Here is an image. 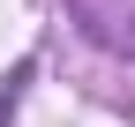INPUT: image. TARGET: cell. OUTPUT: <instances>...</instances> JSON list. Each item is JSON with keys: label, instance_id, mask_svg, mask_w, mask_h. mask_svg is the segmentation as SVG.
<instances>
[{"label": "cell", "instance_id": "1", "mask_svg": "<svg viewBox=\"0 0 135 127\" xmlns=\"http://www.w3.org/2000/svg\"><path fill=\"white\" fill-rule=\"evenodd\" d=\"M113 45H120V52L135 60V15H128V30H113Z\"/></svg>", "mask_w": 135, "mask_h": 127}]
</instances>
